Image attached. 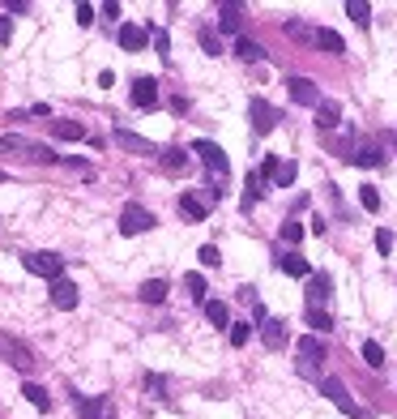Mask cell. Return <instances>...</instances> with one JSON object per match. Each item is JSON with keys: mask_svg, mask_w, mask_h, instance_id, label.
Here are the masks:
<instances>
[{"mask_svg": "<svg viewBox=\"0 0 397 419\" xmlns=\"http://www.w3.org/2000/svg\"><path fill=\"white\" fill-rule=\"evenodd\" d=\"M13 154H21V158H34V163H56V158H60L51 146L26 141L21 133H4V137H0V158H13Z\"/></svg>", "mask_w": 397, "mask_h": 419, "instance_id": "cell-1", "label": "cell"}, {"mask_svg": "<svg viewBox=\"0 0 397 419\" xmlns=\"http://www.w3.org/2000/svg\"><path fill=\"white\" fill-rule=\"evenodd\" d=\"M188 154H197V158H201V163H205V167H210V176H214V180H218V176H227V171H231V163H227V150H222V146H218V141H210V137H197V141H192V150H188Z\"/></svg>", "mask_w": 397, "mask_h": 419, "instance_id": "cell-2", "label": "cell"}, {"mask_svg": "<svg viewBox=\"0 0 397 419\" xmlns=\"http://www.w3.org/2000/svg\"><path fill=\"white\" fill-rule=\"evenodd\" d=\"M0 360H4V364H13L17 373H34V351H30L21 338L4 334V330H0Z\"/></svg>", "mask_w": 397, "mask_h": 419, "instance_id": "cell-3", "label": "cell"}, {"mask_svg": "<svg viewBox=\"0 0 397 419\" xmlns=\"http://www.w3.org/2000/svg\"><path fill=\"white\" fill-rule=\"evenodd\" d=\"M321 394H325V398H329V403H334V407H338L342 415L364 419V407H359V403L351 398V390H346V385H342L338 377H321Z\"/></svg>", "mask_w": 397, "mask_h": 419, "instance_id": "cell-4", "label": "cell"}, {"mask_svg": "<svg viewBox=\"0 0 397 419\" xmlns=\"http://www.w3.org/2000/svg\"><path fill=\"white\" fill-rule=\"evenodd\" d=\"M21 266H26L30 274L47 278V283L64 278V257H56V253H21Z\"/></svg>", "mask_w": 397, "mask_h": 419, "instance_id": "cell-5", "label": "cell"}, {"mask_svg": "<svg viewBox=\"0 0 397 419\" xmlns=\"http://www.w3.org/2000/svg\"><path fill=\"white\" fill-rule=\"evenodd\" d=\"M158 218L145 210V206H137V201H128L124 210H120V236H141V231H150Z\"/></svg>", "mask_w": 397, "mask_h": 419, "instance_id": "cell-6", "label": "cell"}, {"mask_svg": "<svg viewBox=\"0 0 397 419\" xmlns=\"http://www.w3.org/2000/svg\"><path fill=\"white\" fill-rule=\"evenodd\" d=\"M299 377H321V360H325V343L321 338H299Z\"/></svg>", "mask_w": 397, "mask_h": 419, "instance_id": "cell-7", "label": "cell"}, {"mask_svg": "<svg viewBox=\"0 0 397 419\" xmlns=\"http://www.w3.org/2000/svg\"><path fill=\"white\" fill-rule=\"evenodd\" d=\"M287 90H291V99H295V103H304V107H321V103H325L312 77H287Z\"/></svg>", "mask_w": 397, "mask_h": 419, "instance_id": "cell-8", "label": "cell"}, {"mask_svg": "<svg viewBox=\"0 0 397 419\" xmlns=\"http://www.w3.org/2000/svg\"><path fill=\"white\" fill-rule=\"evenodd\" d=\"M111 137H115V146H120V150H128V154H154V158H158V146H154L150 137L133 133V128H115Z\"/></svg>", "mask_w": 397, "mask_h": 419, "instance_id": "cell-9", "label": "cell"}, {"mask_svg": "<svg viewBox=\"0 0 397 419\" xmlns=\"http://www.w3.org/2000/svg\"><path fill=\"white\" fill-rule=\"evenodd\" d=\"M128 99H133V107H141V111L158 107V81H154V77H137L133 90H128Z\"/></svg>", "mask_w": 397, "mask_h": 419, "instance_id": "cell-10", "label": "cell"}, {"mask_svg": "<svg viewBox=\"0 0 397 419\" xmlns=\"http://www.w3.org/2000/svg\"><path fill=\"white\" fill-rule=\"evenodd\" d=\"M248 116H252V128H257L261 137H265V133H274V124H278V111H274V107H269L261 94L248 103Z\"/></svg>", "mask_w": 397, "mask_h": 419, "instance_id": "cell-11", "label": "cell"}, {"mask_svg": "<svg viewBox=\"0 0 397 419\" xmlns=\"http://www.w3.org/2000/svg\"><path fill=\"white\" fill-rule=\"evenodd\" d=\"M329 296H334V278H329L325 270H316V274L308 278V308H325Z\"/></svg>", "mask_w": 397, "mask_h": 419, "instance_id": "cell-12", "label": "cell"}, {"mask_svg": "<svg viewBox=\"0 0 397 419\" xmlns=\"http://www.w3.org/2000/svg\"><path fill=\"white\" fill-rule=\"evenodd\" d=\"M115 39H120V47H124V51H141V47L150 43V26H133V21H124Z\"/></svg>", "mask_w": 397, "mask_h": 419, "instance_id": "cell-13", "label": "cell"}, {"mask_svg": "<svg viewBox=\"0 0 397 419\" xmlns=\"http://www.w3.org/2000/svg\"><path fill=\"white\" fill-rule=\"evenodd\" d=\"M51 304H56L60 313H73V308H77V283L56 278V283H51Z\"/></svg>", "mask_w": 397, "mask_h": 419, "instance_id": "cell-14", "label": "cell"}, {"mask_svg": "<svg viewBox=\"0 0 397 419\" xmlns=\"http://www.w3.org/2000/svg\"><path fill=\"white\" fill-rule=\"evenodd\" d=\"M180 214L192 218V223H205V218H210V201L197 197V193H184V197H180Z\"/></svg>", "mask_w": 397, "mask_h": 419, "instance_id": "cell-15", "label": "cell"}, {"mask_svg": "<svg viewBox=\"0 0 397 419\" xmlns=\"http://www.w3.org/2000/svg\"><path fill=\"white\" fill-rule=\"evenodd\" d=\"M261 343H265L269 351H282V347H287V321L269 317V321L261 325Z\"/></svg>", "mask_w": 397, "mask_h": 419, "instance_id": "cell-16", "label": "cell"}, {"mask_svg": "<svg viewBox=\"0 0 397 419\" xmlns=\"http://www.w3.org/2000/svg\"><path fill=\"white\" fill-rule=\"evenodd\" d=\"M278 270H282V274H291V278H312V274H316V270L308 266V257H299V253L278 257Z\"/></svg>", "mask_w": 397, "mask_h": 419, "instance_id": "cell-17", "label": "cell"}, {"mask_svg": "<svg viewBox=\"0 0 397 419\" xmlns=\"http://www.w3.org/2000/svg\"><path fill=\"white\" fill-rule=\"evenodd\" d=\"M158 163H163V171L180 176V171L188 167V150H180V146H167V150H158Z\"/></svg>", "mask_w": 397, "mask_h": 419, "instance_id": "cell-18", "label": "cell"}, {"mask_svg": "<svg viewBox=\"0 0 397 419\" xmlns=\"http://www.w3.org/2000/svg\"><path fill=\"white\" fill-rule=\"evenodd\" d=\"M77 415L81 419H107V394H98V398H81V394H77Z\"/></svg>", "mask_w": 397, "mask_h": 419, "instance_id": "cell-19", "label": "cell"}, {"mask_svg": "<svg viewBox=\"0 0 397 419\" xmlns=\"http://www.w3.org/2000/svg\"><path fill=\"white\" fill-rule=\"evenodd\" d=\"M51 133L60 141H86V124H77V120H51Z\"/></svg>", "mask_w": 397, "mask_h": 419, "instance_id": "cell-20", "label": "cell"}, {"mask_svg": "<svg viewBox=\"0 0 397 419\" xmlns=\"http://www.w3.org/2000/svg\"><path fill=\"white\" fill-rule=\"evenodd\" d=\"M351 163H355V167H381V163H385V154H381V146L364 141V146H359V150L351 154Z\"/></svg>", "mask_w": 397, "mask_h": 419, "instance_id": "cell-21", "label": "cell"}, {"mask_svg": "<svg viewBox=\"0 0 397 419\" xmlns=\"http://www.w3.org/2000/svg\"><path fill=\"white\" fill-rule=\"evenodd\" d=\"M316 47H325L329 56H342V51H346L342 34H338V30H329V26H321V30H316Z\"/></svg>", "mask_w": 397, "mask_h": 419, "instance_id": "cell-22", "label": "cell"}, {"mask_svg": "<svg viewBox=\"0 0 397 419\" xmlns=\"http://www.w3.org/2000/svg\"><path fill=\"white\" fill-rule=\"evenodd\" d=\"M21 394H26V403H30L34 411H51V394H47L43 385H34V381H26V385H21Z\"/></svg>", "mask_w": 397, "mask_h": 419, "instance_id": "cell-23", "label": "cell"}, {"mask_svg": "<svg viewBox=\"0 0 397 419\" xmlns=\"http://www.w3.org/2000/svg\"><path fill=\"white\" fill-rule=\"evenodd\" d=\"M239 4H222L218 9V30H227V34H239Z\"/></svg>", "mask_w": 397, "mask_h": 419, "instance_id": "cell-24", "label": "cell"}, {"mask_svg": "<svg viewBox=\"0 0 397 419\" xmlns=\"http://www.w3.org/2000/svg\"><path fill=\"white\" fill-rule=\"evenodd\" d=\"M235 56H239V60H248V64H257V60H265V47L239 34V39H235Z\"/></svg>", "mask_w": 397, "mask_h": 419, "instance_id": "cell-25", "label": "cell"}, {"mask_svg": "<svg viewBox=\"0 0 397 419\" xmlns=\"http://www.w3.org/2000/svg\"><path fill=\"white\" fill-rule=\"evenodd\" d=\"M342 124V107L338 103H321L316 107V128H338Z\"/></svg>", "mask_w": 397, "mask_h": 419, "instance_id": "cell-26", "label": "cell"}, {"mask_svg": "<svg viewBox=\"0 0 397 419\" xmlns=\"http://www.w3.org/2000/svg\"><path fill=\"white\" fill-rule=\"evenodd\" d=\"M346 17H351L355 26L368 30V21H372V4H368V0H346Z\"/></svg>", "mask_w": 397, "mask_h": 419, "instance_id": "cell-27", "label": "cell"}, {"mask_svg": "<svg viewBox=\"0 0 397 419\" xmlns=\"http://www.w3.org/2000/svg\"><path fill=\"white\" fill-rule=\"evenodd\" d=\"M137 296H141L145 304H163V300H167V283H163V278H150V283H141Z\"/></svg>", "mask_w": 397, "mask_h": 419, "instance_id": "cell-28", "label": "cell"}, {"mask_svg": "<svg viewBox=\"0 0 397 419\" xmlns=\"http://www.w3.org/2000/svg\"><path fill=\"white\" fill-rule=\"evenodd\" d=\"M205 317H210L218 330H227V325H231V308H227L222 300H205Z\"/></svg>", "mask_w": 397, "mask_h": 419, "instance_id": "cell-29", "label": "cell"}, {"mask_svg": "<svg viewBox=\"0 0 397 419\" xmlns=\"http://www.w3.org/2000/svg\"><path fill=\"white\" fill-rule=\"evenodd\" d=\"M304 321L312 325V334H329V330H334V317H329L325 308H308V313H304Z\"/></svg>", "mask_w": 397, "mask_h": 419, "instance_id": "cell-30", "label": "cell"}, {"mask_svg": "<svg viewBox=\"0 0 397 419\" xmlns=\"http://www.w3.org/2000/svg\"><path fill=\"white\" fill-rule=\"evenodd\" d=\"M261 193H265V176H261V171H248V193H244V210H252Z\"/></svg>", "mask_w": 397, "mask_h": 419, "instance_id": "cell-31", "label": "cell"}, {"mask_svg": "<svg viewBox=\"0 0 397 419\" xmlns=\"http://www.w3.org/2000/svg\"><path fill=\"white\" fill-rule=\"evenodd\" d=\"M184 291H188L192 304H205V278L201 274H184Z\"/></svg>", "mask_w": 397, "mask_h": 419, "instance_id": "cell-32", "label": "cell"}, {"mask_svg": "<svg viewBox=\"0 0 397 419\" xmlns=\"http://www.w3.org/2000/svg\"><path fill=\"white\" fill-rule=\"evenodd\" d=\"M150 39H154L158 60H171V34H167V30H158V26H150Z\"/></svg>", "mask_w": 397, "mask_h": 419, "instance_id": "cell-33", "label": "cell"}, {"mask_svg": "<svg viewBox=\"0 0 397 419\" xmlns=\"http://www.w3.org/2000/svg\"><path fill=\"white\" fill-rule=\"evenodd\" d=\"M364 364H368V368H385V347L368 338V343H364Z\"/></svg>", "mask_w": 397, "mask_h": 419, "instance_id": "cell-34", "label": "cell"}, {"mask_svg": "<svg viewBox=\"0 0 397 419\" xmlns=\"http://www.w3.org/2000/svg\"><path fill=\"white\" fill-rule=\"evenodd\" d=\"M197 39H201V47H205V56H222V39H218L210 26H201V34H197Z\"/></svg>", "mask_w": 397, "mask_h": 419, "instance_id": "cell-35", "label": "cell"}, {"mask_svg": "<svg viewBox=\"0 0 397 419\" xmlns=\"http://www.w3.org/2000/svg\"><path fill=\"white\" fill-rule=\"evenodd\" d=\"M287 34H291V39H304V43H316V30H308L299 17H291V21H287Z\"/></svg>", "mask_w": 397, "mask_h": 419, "instance_id": "cell-36", "label": "cell"}, {"mask_svg": "<svg viewBox=\"0 0 397 419\" xmlns=\"http://www.w3.org/2000/svg\"><path fill=\"white\" fill-rule=\"evenodd\" d=\"M295 171H299L295 163H282L278 176H274V188H291V184H295Z\"/></svg>", "mask_w": 397, "mask_h": 419, "instance_id": "cell-37", "label": "cell"}, {"mask_svg": "<svg viewBox=\"0 0 397 419\" xmlns=\"http://www.w3.org/2000/svg\"><path fill=\"white\" fill-rule=\"evenodd\" d=\"M359 206H364V210H372V214H376V210H381V193H376V188H372V184H364V188H359Z\"/></svg>", "mask_w": 397, "mask_h": 419, "instance_id": "cell-38", "label": "cell"}, {"mask_svg": "<svg viewBox=\"0 0 397 419\" xmlns=\"http://www.w3.org/2000/svg\"><path fill=\"white\" fill-rule=\"evenodd\" d=\"M282 240H287V244H299V240H304V227L295 223V214H291V218L282 223Z\"/></svg>", "mask_w": 397, "mask_h": 419, "instance_id": "cell-39", "label": "cell"}, {"mask_svg": "<svg viewBox=\"0 0 397 419\" xmlns=\"http://www.w3.org/2000/svg\"><path fill=\"white\" fill-rule=\"evenodd\" d=\"M376 253H381V257L393 253V231H376Z\"/></svg>", "mask_w": 397, "mask_h": 419, "instance_id": "cell-40", "label": "cell"}, {"mask_svg": "<svg viewBox=\"0 0 397 419\" xmlns=\"http://www.w3.org/2000/svg\"><path fill=\"white\" fill-rule=\"evenodd\" d=\"M197 257H201V266H210V270H214V266H218V261H222V257H218V248H214V244H201V253H197Z\"/></svg>", "mask_w": 397, "mask_h": 419, "instance_id": "cell-41", "label": "cell"}, {"mask_svg": "<svg viewBox=\"0 0 397 419\" xmlns=\"http://www.w3.org/2000/svg\"><path fill=\"white\" fill-rule=\"evenodd\" d=\"M248 338H252V330H248L244 321H239V325H231V347H244Z\"/></svg>", "mask_w": 397, "mask_h": 419, "instance_id": "cell-42", "label": "cell"}, {"mask_svg": "<svg viewBox=\"0 0 397 419\" xmlns=\"http://www.w3.org/2000/svg\"><path fill=\"white\" fill-rule=\"evenodd\" d=\"M278 167H282V163H278V158H274V154H265V158H261V167H257V171H261V176H265V180H269V176H278Z\"/></svg>", "mask_w": 397, "mask_h": 419, "instance_id": "cell-43", "label": "cell"}, {"mask_svg": "<svg viewBox=\"0 0 397 419\" xmlns=\"http://www.w3.org/2000/svg\"><path fill=\"white\" fill-rule=\"evenodd\" d=\"M94 21V4H77V26H90Z\"/></svg>", "mask_w": 397, "mask_h": 419, "instance_id": "cell-44", "label": "cell"}, {"mask_svg": "<svg viewBox=\"0 0 397 419\" xmlns=\"http://www.w3.org/2000/svg\"><path fill=\"white\" fill-rule=\"evenodd\" d=\"M145 390H150V394H154V398H158V394H163V390H167V381H163V377H154V373H150V377H145Z\"/></svg>", "mask_w": 397, "mask_h": 419, "instance_id": "cell-45", "label": "cell"}, {"mask_svg": "<svg viewBox=\"0 0 397 419\" xmlns=\"http://www.w3.org/2000/svg\"><path fill=\"white\" fill-rule=\"evenodd\" d=\"M13 39V17H0V43H9Z\"/></svg>", "mask_w": 397, "mask_h": 419, "instance_id": "cell-46", "label": "cell"}, {"mask_svg": "<svg viewBox=\"0 0 397 419\" xmlns=\"http://www.w3.org/2000/svg\"><path fill=\"white\" fill-rule=\"evenodd\" d=\"M98 86H103V90H111V86H115V73H111V69H103V73H98Z\"/></svg>", "mask_w": 397, "mask_h": 419, "instance_id": "cell-47", "label": "cell"}]
</instances>
